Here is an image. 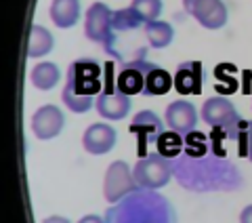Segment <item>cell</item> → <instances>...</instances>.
<instances>
[{"mask_svg": "<svg viewBox=\"0 0 252 223\" xmlns=\"http://www.w3.org/2000/svg\"><path fill=\"white\" fill-rule=\"evenodd\" d=\"M175 164V179L181 187L191 192H227L242 186V175L225 156L210 149L206 156L193 158L181 154Z\"/></svg>", "mask_w": 252, "mask_h": 223, "instance_id": "obj_1", "label": "cell"}, {"mask_svg": "<svg viewBox=\"0 0 252 223\" xmlns=\"http://www.w3.org/2000/svg\"><path fill=\"white\" fill-rule=\"evenodd\" d=\"M103 68L94 59H76L67 68V78L61 91V101L74 114H86L94 108V99L103 91Z\"/></svg>", "mask_w": 252, "mask_h": 223, "instance_id": "obj_2", "label": "cell"}, {"mask_svg": "<svg viewBox=\"0 0 252 223\" xmlns=\"http://www.w3.org/2000/svg\"><path fill=\"white\" fill-rule=\"evenodd\" d=\"M105 223H177V217L166 198L139 187L107 211Z\"/></svg>", "mask_w": 252, "mask_h": 223, "instance_id": "obj_3", "label": "cell"}, {"mask_svg": "<svg viewBox=\"0 0 252 223\" xmlns=\"http://www.w3.org/2000/svg\"><path fill=\"white\" fill-rule=\"evenodd\" d=\"M103 78H105V84H103V91L94 99V110H97V114L101 118H105V120H124L132 110V101L128 95L118 91L112 61L103 68Z\"/></svg>", "mask_w": 252, "mask_h": 223, "instance_id": "obj_4", "label": "cell"}, {"mask_svg": "<svg viewBox=\"0 0 252 223\" xmlns=\"http://www.w3.org/2000/svg\"><path fill=\"white\" fill-rule=\"evenodd\" d=\"M132 177H135L137 186L141 189H160L164 186H168L172 177H175V164L162 154L149 152L147 156L139 158L135 162Z\"/></svg>", "mask_w": 252, "mask_h": 223, "instance_id": "obj_5", "label": "cell"}, {"mask_svg": "<svg viewBox=\"0 0 252 223\" xmlns=\"http://www.w3.org/2000/svg\"><path fill=\"white\" fill-rule=\"evenodd\" d=\"M84 36L91 42L101 44L112 55L116 44V32H114V11L105 2H93L84 15Z\"/></svg>", "mask_w": 252, "mask_h": 223, "instance_id": "obj_6", "label": "cell"}, {"mask_svg": "<svg viewBox=\"0 0 252 223\" xmlns=\"http://www.w3.org/2000/svg\"><path fill=\"white\" fill-rule=\"evenodd\" d=\"M139 186L132 177V169L126 160H114L103 177V196L109 204H118L128 194L137 192Z\"/></svg>", "mask_w": 252, "mask_h": 223, "instance_id": "obj_7", "label": "cell"}, {"mask_svg": "<svg viewBox=\"0 0 252 223\" xmlns=\"http://www.w3.org/2000/svg\"><path fill=\"white\" fill-rule=\"evenodd\" d=\"M183 11L210 32L223 30L229 21V11L223 0H183Z\"/></svg>", "mask_w": 252, "mask_h": 223, "instance_id": "obj_8", "label": "cell"}, {"mask_svg": "<svg viewBox=\"0 0 252 223\" xmlns=\"http://www.w3.org/2000/svg\"><path fill=\"white\" fill-rule=\"evenodd\" d=\"M164 124L166 122H164L162 118L152 110H141V112L135 114V118L130 120L128 131H130V135H135L137 141H139V148H137L139 158H143V156L149 154V149H147L149 143H154L156 146L158 137L166 131L164 129Z\"/></svg>", "mask_w": 252, "mask_h": 223, "instance_id": "obj_9", "label": "cell"}, {"mask_svg": "<svg viewBox=\"0 0 252 223\" xmlns=\"http://www.w3.org/2000/svg\"><path fill=\"white\" fill-rule=\"evenodd\" d=\"M200 118L208 126H212V129H233L242 120L238 108L227 97H223V95L208 97L204 101L200 110Z\"/></svg>", "mask_w": 252, "mask_h": 223, "instance_id": "obj_10", "label": "cell"}, {"mask_svg": "<svg viewBox=\"0 0 252 223\" xmlns=\"http://www.w3.org/2000/svg\"><path fill=\"white\" fill-rule=\"evenodd\" d=\"M124 66L122 70L116 74V86L118 91H122L124 95H143L145 91V76L147 72L156 68L154 61H147L145 57L141 59H130V61H122Z\"/></svg>", "mask_w": 252, "mask_h": 223, "instance_id": "obj_11", "label": "cell"}, {"mask_svg": "<svg viewBox=\"0 0 252 223\" xmlns=\"http://www.w3.org/2000/svg\"><path fill=\"white\" fill-rule=\"evenodd\" d=\"M63 129H65V114H63L61 108L55 106V103L40 106L34 112V116H32V133L40 141H49V139L59 137Z\"/></svg>", "mask_w": 252, "mask_h": 223, "instance_id": "obj_12", "label": "cell"}, {"mask_svg": "<svg viewBox=\"0 0 252 223\" xmlns=\"http://www.w3.org/2000/svg\"><path fill=\"white\" fill-rule=\"evenodd\" d=\"M200 120V112L193 106L191 101L187 99H175L166 106V112H164V122L170 131H175L179 135H189L191 131H195Z\"/></svg>", "mask_w": 252, "mask_h": 223, "instance_id": "obj_13", "label": "cell"}, {"mask_svg": "<svg viewBox=\"0 0 252 223\" xmlns=\"http://www.w3.org/2000/svg\"><path fill=\"white\" fill-rule=\"evenodd\" d=\"M118 133L112 124L107 122H93L89 129L82 133V148L84 152L93 156H105L116 148Z\"/></svg>", "mask_w": 252, "mask_h": 223, "instance_id": "obj_14", "label": "cell"}, {"mask_svg": "<svg viewBox=\"0 0 252 223\" xmlns=\"http://www.w3.org/2000/svg\"><path fill=\"white\" fill-rule=\"evenodd\" d=\"M204 86L202 61H183L175 72V91L179 95H200Z\"/></svg>", "mask_w": 252, "mask_h": 223, "instance_id": "obj_15", "label": "cell"}, {"mask_svg": "<svg viewBox=\"0 0 252 223\" xmlns=\"http://www.w3.org/2000/svg\"><path fill=\"white\" fill-rule=\"evenodd\" d=\"M82 6L80 0H53L49 6V17L55 28L59 30H69L80 21Z\"/></svg>", "mask_w": 252, "mask_h": 223, "instance_id": "obj_16", "label": "cell"}, {"mask_svg": "<svg viewBox=\"0 0 252 223\" xmlns=\"http://www.w3.org/2000/svg\"><path fill=\"white\" fill-rule=\"evenodd\" d=\"M53 49H55V36L51 34V30H46L40 23L32 26L28 36V57L30 59L46 57Z\"/></svg>", "mask_w": 252, "mask_h": 223, "instance_id": "obj_17", "label": "cell"}, {"mask_svg": "<svg viewBox=\"0 0 252 223\" xmlns=\"http://www.w3.org/2000/svg\"><path fill=\"white\" fill-rule=\"evenodd\" d=\"M30 82L36 86L38 91H51L61 82V70L57 63L53 61H42L34 66L30 72Z\"/></svg>", "mask_w": 252, "mask_h": 223, "instance_id": "obj_18", "label": "cell"}, {"mask_svg": "<svg viewBox=\"0 0 252 223\" xmlns=\"http://www.w3.org/2000/svg\"><path fill=\"white\" fill-rule=\"evenodd\" d=\"M170 89H175V76L168 70L156 66L147 72L145 91H143L145 97H160V95H166Z\"/></svg>", "mask_w": 252, "mask_h": 223, "instance_id": "obj_19", "label": "cell"}, {"mask_svg": "<svg viewBox=\"0 0 252 223\" xmlns=\"http://www.w3.org/2000/svg\"><path fill=\"white\" fill-rule=\"evenodd\" d=\"M143 32H145V38H147L149 46L156 49V51L166 49V46H170L172 40H175V28H172L168 21H162V19L145 23Z\"/></svg>", "mask_w": 252, "mask_h": 223, "instance_id": "obj_20", "label": "cell"}, {"mask_svg": "<svg viewBox=\"0 0 252 223\" xmlns=\"http://www.w3.org/2000/svg\"><path fill=\"white\" fill-rule=\"evenodd\" d=\"M156 152L162 154L168 160H177V158L185 152V137L175 131H164L156 141Z\"/></svg>", "mask_w": 252, "mask_h": 223, "instance_id": "obj_21", "label": "cell"}, {"mask_svg": "<svg viewBox=\"0 0 252 223\" xmlns=\"http://www.w3.org/2000/svg\"><path fill=\"white\" fill-rule=\"evenodd\" d=\"M130 9L135 11L143 23H149V21H158L160 15L164 11V2L162 0H130Z\"/></svg>", "mask_w": 252, "mask_h": 223, "instance_id": "obj_22", "label": "cell"}, {"mask_svg": "<svg viewBox=\"0 0 252 223\" xmlns=\"http://www.w3.org/2000/svg\"><path fill=\"white\" fill-rule=\"evenodd\" d=\"M145 23L139 15L126 6V9H120V11H114V32L116 34H122V32H130L135 28H143Z\"/></svg>", "mask_w": 252, "mask_h": 223, "instance_id": "obj_23", "label": "cell"}, {"mask_svg": "<svg viewBox=\"0 0 252 223\" xmlns=\"http://www.w3.org/2000/svg\"><path fill=\"white\" fill-rule=\"evenodd\" d=\"M235 146H238V154L242 158H248L252 160V120H244L238 124V129H235Z\"/></svg>", "mask_w": 252, "mask_h": 223, "instance_id": "obj_24", "label": "cell"}, {"mask_svg": "<svg viewBox=\"0 0 252 223\" xmlns=\"http://www.w3.org/2000/svg\"><path fill=\"white\" fill-rule=\"evenodd\" d=\"M210 149H212V143L206 139V135H204V133L191 131L189 135H185V152L183 154L200 158V156H206Z\"/></svg>", "mask_w": 252, "mask_h": 223, "instance_id": "obj_25", "label": "cell"}, {"mask_svg": "<svg viewBox=\"0 0 252 223\" xmlns=\"http://www.w3.org/2000/svg\"><path fill=\"white\" fill-rule=\"evenodd\" d=\"M240 223H252V204L244 206L240 213Z\"/></svg>", "mask_w": 252, "mask_h": 223, "instance_id": "obj_26", "label": "cell"}, {"mask_svg": "<svg viewBox=\"0 0 252 223\" xmlns=\"http://www.w3.org/2000/svg\"><path fill=\"white\" fill-rule=\"evenodd\" d=\"M78 223H105V219L99 215H84L82 219H78Z\"/></svg>", "mask_w": 252, "mask_h": 223, "instance_id": "obj_27", "label": "cell"}, {"mask_svg": "<svg viewBox=\"0 0 252 223\" xmlns=\"http://www.w3.org/2000/svg\"><path fill=\"white\" fill-rule=\"evenodd\" d=\"M42 223H72L67 217H63V215H51V217L42 219Z\"/></svg>", "mask_w": 252, "mask_h": 223, "instance_id": "obj_28", "label": "cell"}]
</instances>
